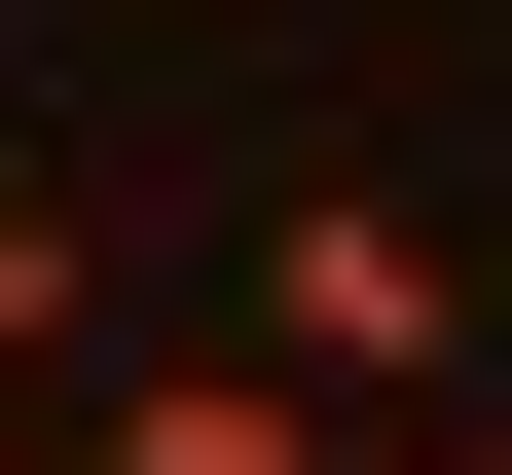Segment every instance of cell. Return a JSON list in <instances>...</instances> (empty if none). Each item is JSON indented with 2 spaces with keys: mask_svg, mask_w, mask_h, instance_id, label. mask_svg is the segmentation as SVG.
<instances>
[{
  "mask_svg": "<svg viewBox=\"0 0 512 475\" xmlns=\"http://www.w3.org/2000/svg\"><path fill=\"white\" fill-rule=\"evenodd\" d=\"M256 366H293V402H366V439H403V402L476 366V256H439L403 183H293V220H256Z\"/></svg>",
  "mask_w": 512,
  "mask_h": 475,
  "instance_id": "cell-1",
  "label": "cell"
},
{
  "mask_svg": "<svg viewBox=\"0 0 512 475\" xmlns=\"http://www.w3.org/2000/svg\"><path fill=\"white\" fill-rule=\"evenodd\" d=\"M74 366V183H0V402Z\"/></svg>",
  "mask_w": 512,
  "mask_h": 475,
  "instance_id": "cell-2",
  "label": "cell"
},
{
  "mask_svg": "<svg viewBox=\"0 0 512 475\" xmlns=\"http://www.w3.org/2000/svg\"><path fill=\"white\" fill-rule=\"evenodd\" d=\"M330 475H476V439H330Z\"/></svg>",
  "mask_w": 512,
  "mask_h": 475,
  "instance_id": "cell-3",
  "label": "cell"
},
{
  "mask_svg": "<svg viewBox=\"0 0 512 475\" xmlns=\"http://www.w3.org/2000/svg\"><path fill=\"white\" fill-rule=\"evenodd\" d=\"M0 475H37V402H0Z\"/></svg>",
  "mask_w": 512,
  "mask_h": 475,
  "instance_id": "cell-4",
  "label": "cell"
},
{
  "mask_svg": "<svg viewBox=\"0 0 512 475\" xmlns=\"http://www.w3.org/2000/svg\"><path fill=\"white\" fill-rule=\"evenodd\" d=\"M476 475H512V439H476Z\"/></svg>",
  "mask_w": 512,
  "mask_h": 475,
  "instance_id": "cell-5",
  "label": "cell"
}]
</instances>
